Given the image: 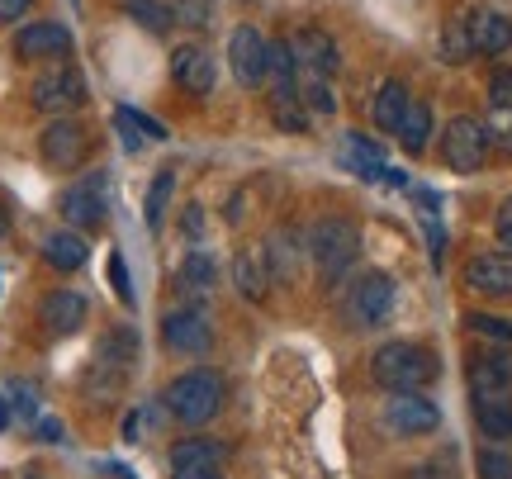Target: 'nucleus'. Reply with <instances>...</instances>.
Wrapping results in <instances>:
<instances>
[{"instance_id": "5", "label": "nucleus", "mask_w": 512, "mask_h": 479, "mask_svg": "<svg viewBox=\"0 0 512 479\" xmlns=\"http://www.w3.org/2000/svg\"><path fill=\"white\" fill-rule=\"evenodd\" d=\"M489 124L475 114H456L446 129H441V162L460 171V176H475L479 166L489 162Z\"/></svg>"}, {"instance_id": "21", "label": "nucleus", "mask_w": 512, "mask_h": 479, "mask_svg": "<svg viewBox=\"0 0 512 479\" xmlns=\"http://www.w3.org/2000/svg\"><path fill=\"white\" fill-rule=\"evenodd\" d=\"M219 261L209 257V252H190V257L181 261V271H176V280H181V295L195 299V304H204L209 295H219Z\"/></svg>"}, {"instance_id": "39", "label": "nucleus", "mask_w": 512, "mask_h": 479, "mask_svg": "<svg viewBox=\"0 0 512 479\" xmlns=\"http://www.w3.org/2000/svg\"><path fill=\"white\" fill-rule=\"evenodd\" d=\"M494 238L503 252H512V195L503 204H498V214H494Z\"/></svg>"}, {"instance_id": "31", "label": "nucleus", "mask_w": 512, "mask_h": 479, "mask_svg": "<svg viewBox=\"0 0 512 479\" xmlns=\"http://www.w3.org/2000/svg\"><path fill=\"white\" fill-rule=\"evenodd\" d=\"M299 100L309 105V114H337V95H332V76L299 72Z\"/></svg>"}, {"instance_id": "42", "label": "nucleus", "mask_w": 512, "mask_h": 479, "mask_svg": "<svg viewBox=\"0 0 512 479\" xmlns=\"http://www.w3.org/2000/svg\"><path fill=\"white\" fill-rule=\"evenodd\" d=\"M34 0H0V24H15L19 15H29Z\"/></svg>"}, {"instance_id": "10", "label": "nucleus", "mask_w": 512, "mask_h": 479, "mask_svg": "<svg viewBox=\"0 0 512 479\" xmlns=\"http://www.w3.org/2000/svg\"><path fill=\"white\" fill-rule=\"evenodd\" d=\"M380 423L389 437H427V432H437L441 427V408L427 399V394H389V404H384Z\"/></svg>"}, {"instance_id": "27", "label": "nucleus", "mask_w": 512, "mask_h": 479, "mask_svg": "<svg viewBox=\"0 0 512 479\" xmlns=\"http://www.w3.org/2000/svg\"><path fill=\"white\" fill-rule=\"evenodd\" d=\"M271 119L280 133H313V114H309V105L299 100V86L271 91Z\"/></svg>"}, {"instance_id": "12", "label": "nucleus", "mask_w": 512, "mask_h": 479, "mask_svg": "<svg viewBox=\"0 0 512 479\" xmlns=\"http://www.w3.org/2000/svg\"><path fill=\"white\" fill-rule=\"evenodd\" d=\"M465 385H470V399H484V394H512V347L489 342L484 351H475L470 366H465Z\"/></svg>"}, {"instance_id": "34", "label": "nucleus", "mask_w": 512, "mask_h": 479, "mask_svg": "<svg viewBox=\"0 0 512 479\" xmlns=\"http://www.w3.org/2000/svg\"><path fill=\"white\" fill-rule=\"evenodd\" d=\"M465 328L484 337V342H498V347H512V323L498 314H465Z\"/></svg>"}, {"instance_id": "37", "label": "nucleus", "mask_w": 512, "mask_h": 479, "mask_svg": "<svg viewBox=\"0 0 512 479\" xmlns=\"http://www.w3.org/2000/svg\"><path fill=\"white\" fill-rule=\"evenodd\" d=\"M484 124H489V143H498V148H512V110H498V105H494Z\"/></svg>"}, {"instance_id": "32", "label": "nucleus", "mask_w": 512, "mask_h": 479, "mask_svg": "<svg viewBox=\"0 0 512 479\" xmlns=\"http://www.w3.org/2000/svg\"><path fill=\"white\" fill-rule=\"evenodd\" d=\"M95 356L100 361H114V366H128L133 370V356H138V337H133V328H114L100 337V347H95Z\"/></svg>"}, {"instance_id": "45", "label": "nucleus", "mask_w": 512, "mask_h": 479, "mask_svg": "<svg viewBox=\"0 0 512 479\" xmlns=\"http://www.w3.org/2000/svg\"><path fill=\"white\" fill-rule=\"evenodd\" d=\"M5 233H10V209L0 204V242H5Z\"/></svg>"}, {"instance_id": "25", "label": "nucleus", "mask_w": 512, "mask_h": 479, "mask_svg": "<svg viewBox=\"0 0 512 479\" xmlns=\"http://www.w3.org/2000/svg\"><path fill=\"white\" fill-rule=\"evenodd\" d=\"M432 129H437V119H432V105H427V100H413L394 138H399V148L408 152V157H422V152H427V143H432Z\"/></svg>"}, {"instance_id": "46", "label": "nucleus", "mask_w": 512, "mask_h": 479, "mask_svg": "<svg viewBox=\"0 0 512 479\" xmlns=\"http://www.w3.org/2000/svg\"><path fill=\"white\" fill-rule=\"evenodd\" d=\"M10 427V404H5V394H0V432Z\"/></svg>"}, {"instance_id": "24", "label": "nucleus", "mask_w": 512, "mask_h": 479, "mask_svg": "<svg viewBox=\"0 0 512 479\" xmlns=\"http://www.w3.org/2000/svg\"><path fill=\"white\" fill-rule=\"evenodd\" d=\"M470 408L489 442H512V394H484V399H470Z\"/></svg>"}, {"instance_id": "2", "label": "nucleus", "mask_w": 512, "mask_h": 479, "mask_svg": "<svg viewBox=\"0 0 512 479\" xmlns=\"http://www.w3.org/2000/svg\"><path fill=\"white\" fill-rule=\"evenodd\" d=\"M437 356L422 342H384L375 356H370V380L389 394H413V389H427L437 380Z\"/></svg>"}, {"instance_id": "18", "label": "nucleus", "mask_w": 512, "mask_h": 479, "mask_svg": "<svg viewBox=\"0 0 512 479\" xmlns=\"http://www.w3.org/2000/svg\"><path fill=\"white\" fill-rule=\"evenodd\" d=\"M171 76H176V86L190 95H209L214 91V57L204 53L200 43H181V48H171Z\"/></svg>"}, {"instance_id": "13", "label": "nucleus", "mask_w": 512, "mask_h": 479, "mask_svg": "<svg viewBox=\"0 0 512 479\" xmlns=\"http://www.w3.org/2000/svg\"><path fill=\"white\" fill-rule=\"evenodd\" d=\"M261 247H266V261H271V276L280 285H294L299 271H304V257H309V233L299 223H280V228H271V238Z\"/></svg>"}, {"instance_id": "40", "label": "nucleus", "mask_w": 512, "mask_h": 479, "mask_svg": "<svg viewBox=\"0 0 512 479\" xmlns=\"http://www.w3.org/2000/svg\"><path fill=\"white\" fill-rule=\"evenodd\" d=\"M176 19H185V24L200 29L204 19H209V0H176Z\"/></svg>"}, {"instance_id": "33", "label": "nucleus", "mask_w": 512, "mask_h": 479, "mask_svg": "<svg viewBox=\"0 0 512 479\" xmlns=\"http://www.w3.org/2000/svg\"><path fill=\"white\" fill-rule=\"evenodd\" d=\"M171 190H176V171L166 166V171H157V181H152V190H147V223H152V233H157V228H162V219H166Z\"/></svg>"}, {"instance_id": "7", "label": "nucleus", "mask_w": 512, "mask_h": 479, "mask_svg": "<svg viewBox=\"0 0 512 479\" xmlns=\"http://www.w3.org/2000/svg\"><path fill=\"white\" fill-rule=\"evenodd\" d=\"M110 185H105V176L100 171H91V176H81L76 185H67L62 190V200H57V214H62V223L67 228H76V233H91V228H100L105 223V214H110Z\"/></svg>"}, {"instance_id": "9", "label": "nucleus", "mask_w": 512, "mask_h": 479, "mask_svg": "<svg viewBox=\"0 0 512 479\" xmlns=\"http://www.w3.org/2000/svg\"><path fill=\"white\" fill-rule=\"evenodd\" d=\"M266 53H271V38L261 34L256 24H238L233 38H228V67H233V81L242 91H261L266 86Z\"/></svg>"}, {"instance_id": "26", "label": "nucleus", "mask_w": 512, "mask_h": 479, "mask_svg": "<svg viewBox=\"0 0 512 479\" xmlns=\"http://www.w3.org/2000/svg\"><path fill=\"white\" fill-rule=\"evenodd\" d=\"M437 57L446 67H465L470 57H475V38H470V10L456 19H446V29L437 38Z\"/></svg>"}, {"instance_id": "43", "label": "nucleus", "mask_w": 512, "mask_h": 479, "mask_svg": "<svg viewBox=\"0 0 512 479\" xmlns=\"http://www.w3.org/2000/svg\"><path fill=\"white\" fill-rule=\"evenodd\" d=\"M171 479H223V465H195V470H171Z\"/></svg>"}, {"instance_id": "30", "label": "nucleus", "mask_w": 512, "mask_h": 479, "mask_svg": "<svg viewBox=\"0 0 512 479\" xmlns=\"http://www.w3.org/2000/svg\"><path fill=\"white\" fill-rule=\"evenodd\" d=\"M81 385H86L91 399H114V394H124V385H128V366H114V361H100V356H95Z\"/></svg>"}, {"instance_id": "47", "label": "nucleus", "mask_w": 512, "mask_h": 479, "mask_svg": "<svg viewBox=\"0 0 512 479\" xmlns=\"http://www.w3.org/2000/svg\"><path fill=\"white\" fill-rule=\"evenodd\" d=\"M29 479H38V475H29Z\"/></svg>"}, {"instance_id": "8", "label": "nucleus", "mask_w": 512, "mask_h": 479, "mask_svg": "<svg viewBox=\"0 0 512 479\" xmlns=\"http://www.w3.org/2000/svg\"><path fill=\"white\" fill-rule=\"evenodd\" d=\"M38 157H43V166H53V171L86 166V157H91V133H86V124H76L72 114H67V119H53L48 129L38 133Z\"/></svg>"}, {"instance_id": "20", "label": "nucleus", "mask_w": 512, "mask_h": 479, "mask_svg": "<svg viewBox=\"0 0 512 479\" xmlns=\"http://www.w3.org/2000/svg\"><path fill=\"white\" fill-rule=\"evenodd\" d=\"M86 299L76 295V290H48L43 295V304H38V318H43V328L53 332V337H72V332H81V323H86Z\"/></svg>"}, {"instance_id": "1", "label": "nucleus", "mask_w": 512, "mask_h": 479, "mask_svg": "<svg viewBox=\"0 0 512 479\" xmlns=\"http://www.w3.org/2000/svg\"><path fill=\"white\" fill-rule=\"evenodd\" d=\"M309 261L323 285H342L361 261V228L342 214H323L309 228Z\"/></svg>"}, {"instance_id": "19", "label": "nucleus", "mask_w": 512, "mask_h": 479, "mask_svg": "<svg viewBox=\"0 0 512 479\" xmlns=\"http://www.w3.org/2000/svg\"><path fill=\"white\" fill-rule=\"evenodd\" d=\"M470 38H475V57L512 53V19L494 5H475L470 10Z\"/></svg>"}, {"instance_id": "23", "label": "nucleus", "mask_w": 512, "mask_h": 479, "mask_svg": "<svg viewBox=\"0 0 512 479\" xmlns=\"http://www.w3.org/2000/svg\"><path fill=\"white\" fill-rule=\"evenodd\" d=\"M86 257H91V242L81 238L76 228H57V233L43 238V261H48L53 271H81Z\"/></svg>"}, {"instance_id": "17", "label": "nucleus", "mask_w": 512, "mask_h": 479, "mask_svg": "<svg viewBox=\"0 0 512 479\" xmlns=\"http://www.w3.org/2000/svg\"><path fill=\"white\" fill-rule=\"evenodd\" d=\"M465 285L484 299H512V252H475L465 261Z\"/></svg>"}, {"instance_id": "3", "label": "nucleus", "mask_w": 512, "mask_h": 479, "mask_svg": "<svg viewBox=\"0 0 512 479\" xmlns=\"http://www.w3.org/2000/svg\"><path fill=\"white\" fill-rule=\"evenodd\" d=\"M166 413L185 427H204L209 418H219V408L228 404V385H223L219 370H181L171 385H166Z\"/></svg>"}, {"instance_id": "15", "label": "nucleus", "mask_w": 512, "mask_h": 479, "mask_svg": "<svg viewBox=\"0 0 512 479\" xmlns=\"http://www.w3.org/2000/svg\"><path fill=\"white\" fill-rule=\"evenodd\" d=\"M72 53V34L67 24H53V19H34L15 34V57L19 62H62Z\"/></svg>"}, {"instance_id": "22", "label": "nucleus", "mask_w": 512, "mask_h": 479, "mask_svg": "<svg viewBox=\"0 0 512 479\" xmlns=\"http://www.w3.org/2000/svg\"><path fill=\"white\" fill-rule=\"evenodd\" d=\"M408 105H413V95H408V81L389 76L380 91H375V100H370V119H375V129H380V133H399V124H403V114H408Z\"/></svg>"}, {"instance_id": "38", "label": "nucleus", "mask_w": 512, "mask_h": 479, "mask_svg": "<svg viewBox=\"0 0 512 479\" xmlns=\"http://www.w3.org/2000/svg\"><path fill=\"white\" fill-rule=\"evenodd\" d=\"M181 228H185V242H195V252H200V242H204V204H185L181 209Z\"/></svg>"}, {"instance_id": "36", "label": "nucleus", "mask_w": 512, "mask_h": 479, "mask_svg": "<svg viewBox=\"0 0 512 479\" xmlns=\"http://www.w3.org/2000/svg\"><path fill=\"white\" fill-rule=\"evenodd\" d=\"M479 479H512V456L508 451H479Z\"/></svg>"}, {"instance_id": "6", "label": "nucleus", "mask_w": 512, "mask_h": 479, "mask_svg": "<svg viewBox=\"0 0 512 479\" xmlns=\"http://www.w3.org/2000/svg\"><path fill=\"white\" fill-rule=\"evenodd\" d=\"M394 304H399V285H394L389 271H361V276L351 280L347 318L356 328H380V323H389Z\"/></svg>"}, {"instance_id": "11", "label": "nucleus", "mask_w": 512, "mask_h": 479, "mask_svg": "<svg viewBox=\"0 0 512 479\" xmlns=\"http://www.w3.org/2000/svg\"><path fill=\"white\" fill-rule=\"evenodd\" d=\"M162 342L181 356H204L214 347V323L200 304H181V309H166L162 318Z\"/></svg>"}, {"instance_id": "14", "label": "nucleus", "mask_w": 512, "mask_h": 479, "mask_svg": "<svg viewBox=\"0 0 512 479\" xmlns=\"http://www.w3.org/2000/svg\"><path fill=\"white\" fill-rule=\"evenodd\" d=\"M228 280H233V290H238L247 304H266V299H271V285H275L266 247H261V242L238 247V257H233V266H228Z\"/></svg>"}, {"instance_id": "28", "label": "nucleus", "mask_w": 512, "mask_h": 479, "mask_svg": "<svg viewBox=\"0 0 512 479\" xmlns=\"http://www.w3.org/2000/svg\"><path fill=\"white\" fill-rule=\"evenodd\" d=\"M124 10L138 29H147L157 38H166L176 29V5H166V0H124Z\"/></svg>"}, {"instance_id": "35", "label": "nucleus", "mask_w": 512, "mask_h": 479, "mask_svg": "<svg viewBox=\"0 0 512 479\" xmlns=\"http://www.w3.org/2000/svg\"><path fill=\"white\" fill-rule=\"evenodd\" d=\"M114 119H119V129H128V138H133V133H143V138H152V143H162L166 138V129L152 119V114H138V110H128V105L114 114Z\"/></svg>"}, {"instance_id": "44", "label": "nucleus", "mask_w": 512, "mask_h": 479, "mask_svg": "<svg viewBox=\"0 0 512 479\" xmlns=\"http://www.w3.org/2000/svg\"><path fill=\"white\" fill-rule=\"evenodd\" d=\"M138 427H143V413H128V418H124V437H128V442H138V437H143Z\"/></svg>"}, {"instance_id": "29", "label": "nucleus", "mask_w": 512, "mask_h": 479, "mask_svg": "<svg viewBox=\"0 0 512 479\" xmlns=\"http://www.w3.org/2000/svg\"><path fill=\"white\" fill-rule=\"evenodd\" d=\"M223 451L219 442H209V437H185V442H176L171 446V470H195V465H223Z\"/></svg>"}, {"instance_id": "41", "label": "nucleus", "mask_w": 512, "mask_h": 479, "mask_svg": "<svg viewBox=\"0 0 512 479\" xmlns=\"http://www.w3.org/2000/svg\"><path fill=\"white\" fill-rule=\"evenodd\" d=\"M110 280H114V295L124 299V304H133V285H128V271H124V257H119V252L110 257Z\"/></svg>"}, {"instance_id": "16", "label": "nucleus", "mask_w": 512, "mask_h": 479, "mask_svg": "<svg viewBox=\"0 0 512 479\" xmlns=\"http://www.w3.org/2000/svg\"><path fill=\"white\" fill-rule=\"evenodd\" d=\"M290 48H294V57H299V72H313V76L342 72V48H337V38H332L328 29H318V24L294 29Z\"/></svg>"}, {"instance_id": "4", "label": "nucleus", "mask_w": 512, "mask_h": 479, "mask_svg": "<svg viewBox=\"0 0 512 479\" xmlns=\"http://www.w3.org/2000/svg\"><path fill=\"white\" fill-rule=\"evenodd\" d=\"M29 105H34L38 114L67 119V114H76L81 105H86V76L62 57V62H53L48 72L34 76V86H29Z\"/></svg>"}]
</instances>
